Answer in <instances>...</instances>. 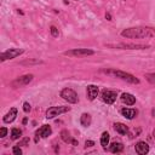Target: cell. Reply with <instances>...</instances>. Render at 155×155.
I'll return each mask as SVG.
<instances>
[{"mask_svg": "<svg viewBox=\"0 0 155 155\" xmlns=\"http://www.w3.org/2000/svg\"><path fill=\"white\" fill-rule=\"evenodd\" d=\"M121 37L127 39H141V38H153L155 37V28L150 27H134L127 28L121 32Z\"/></svg>", "mask_w": 155, "mask_h": 155, "instance_id": "cell-1", "label": "cell"}, {"mask_svg": "<svg viewBox=\"0 0 155 155\" xmlns=\"http://www.w3.org/2000/svg\"><path fill=\"white\" fill-rule=\"evenodd\" d=\"M103 73L105 74H109V75H113L115 78H120L123 80H126L127 83H131V84H138L139 80L136 78L131 75V74L126 73V72H123V70H116V69H107V70H102Z\"/></svg>", "mask_w": 155, "mask_h": 155, "instance_id": "cell-2", "label": "cell"}, {"mask_svg": "<svg viewBox=\"0 0 155 155\" xmlns=\"http://www.w3.org/2000/svg\"><path fill=\"white\" fill-rule=\"evenodd\" d=\"M107 48L112 49H123V50H145L149 49V45H143V44H107Z\"/></svg>", "mask_w": 155, "mask_h": 155, "instance_id": "cell-3", "label": "cell"}, {"mask_svg": "<svg viewBox=\"0 0 155 155\" xmlns=\"http://www.w3.org/2000/svg\"><path fill=\"white\" fill-rule=\"evenodd\" d=\"M70 110V107H63V105H59V107H51L46 110V118L48 119H53L61 114L67 113Z\"/></svg>", "mask_w": 155, "mask_h": 155, "instance_id": "cell-4", "label": "cell"}, {"mask_svg": "<svg viewBox=\"0 0 155 155\" xmlns=\"http://www.w3.org/2000/svg\"><path fill=\"white\" fill-rule=\"evenodd\" d=\"M95 51L89 50V49H74V50H69L63 52L64 56H69V57H84V56H90L93 55Z\"/></svg>", "mask_w": 155, "mask_h": 155, "instance_id": "cell-5", "label": "cell"}, {"mask_svg": "<svg viewBox=\"0 0 155 155\" xmlns=\"http://www.w3.org/2000/svg\"><path fill=\"white\" fill-rule=\"evenodd\" d=\"M61 97H62L64 101H67V102L69 103H76L78 102V95L76 92L72 90V89H63L62 91H61Z\"/></svg>", "mask_w": 155, "mask_h": 155, "instance_id": "cell-6", "label": "cell"}, {"mask_svg": "<svg viewBox=\"0 0 155 155\" xmlns=\"http://www.w3.org/2000/svg\"><path fill=\"white\" fill-rule=\"evenodd\" d=\"M33 76L32 74H27V75H23L21 78H18L16 79L15 81H12L11 83V86L13 87V89H17V87H22V86H25V85H28L32 80H33Z\"/></svg>", "mask_w": 155, "mask_h": 155, "instance_id": "cell-7", "label": "cell"}, {"mask_svg": "<svg viewBox=\"0 0 155 155\" xmlns=\"http://www.w3.org/2000/svg\"><path fill=\"white\" fill-rule=\"evenodd\" d=\"M101 98H102V101H103L104 103H107V104H113L114 102H115V99H116V92L105 89V90L102 91Z\"/></svg>", "mask_w": 155, "mask_h": 155, "instance_id": "cell-8", "label": "cell"}, {"mask_svg": "<svg viewBox=\"0 0 155 155\" xmlns=\"http://www.w3.org/2000/svg\"><path fill=\"white\" fill-rule=\"evenodd\" d=\"M23 52H24V50H22V49H10V50L3 52L1 55H0V59L1 61L12 59V58H15V57H17L19 55H22Z\"/></svg>", "mask_w": 155, "mask_h": 155, "instance_id": "cell-9", "label": "cell"}, {"mask_svg": "<svg viewBox=\"0 0 155 155\" xmlns=\"http://www.w3.org/2000/svg\"><path fill=\"white\" fill-rule=\"evenodd\" d=\"M136 149V153L139 155H145L148 152H149V145H148L145 142H138L134 147Z\"/></svg>", "mask_w": 155, "mask_h": 155, "instance_id": "cell-10", "label": "cell"}, {"mask_svg": "<svg viewBox=\"0 0 155 155\" xmlns=\"http://www.w3.org/2000/svg\"><path fill=\"white\" fill-rule=\"evenodd\" d=\"M98 87L96 85H90L87 86V98H89L90 101H93L97 96H98Z\"/></svg>", "mask_w": 155, "mask_h": 155, "instance_id": "cell-11", "label": "cell"}, {"mask_svg": "<svg viewBox=\"0 0 155 155\" xmlns=\"http://www.w3.org/2000/svg\"><path fill=\"white\" fill-rule=\"evenodd\" d=\"M51 133H52L51 127L49 125H44L43 127H40V129L37 131V136H41L43 138H46V137H49Z\"/></svg>", "mask_w": 155, "mask_h": 155, "instance_id": "cell-12", "label": "cell"}, {"mask_svg": "<svg viewBox=\"0 0 155 155\" xmlns=\"http://www.w3.org/2000/svg\"><path fill=\"white\" fill-rule=\"evenodd\" d=\"M61 138H62V141L65 143H72L73 145H78V142L70 137V133L67 130H63L62 132H61Z\"/></svg>", "mask_w": 155, "mask_h": 155, "instance_id": "cell-13", "label": "cell"}, {"mask_svg": "<svg viewBox=\"0 0 155 155\" xmlns=\"http://www.w3.org/2000/svg\"><path fill=\"white\" fill-rule=\"evenodd\" d=\"M16 116H17V109H16V108H11L10 112L4 116V123L10 124V123H12V121L16 119Z\"/></svg>", "mask_w": 155, "mask_h": 155, "instance_id": "cell-14", "label": "cell"}, {"mask_svg": "<svg viewBox=\"0 0 155 155\" xmlns=\"http://www.w3.org/2000/svg\"><path fill=\"white\" fill-rule=\"evenodd\" d=\"M121 101L127 105H133L136 103V97H133L131 93H123L121 95Z\"/></svg>", "mask_w": 155, "mask_h": 155, "instance_id": "cell-15", "label": "cell"}, {"mask_svg": "<svg viewBox=\"0 0 155 155\" xmlns=\"http://www.w3.org/2000/svg\"><path fill=\"white\" fill-rule=\"evenodd\" d=\"M121 114L129 120H132L134 116L137 115V110L134 109H130V108H124V109H121Z\"/></svg>", "mask_w": 155, "mask_h": 155, "instance_id": "cell-16", "label": "cell"}, {"mask_svg": "<svg viewBox=\"0 0 155 155\" xmlns=\"http://www.w3.org/2000/svg\"><path fill=\"white\" fill-rule=\"evenodd\" d=\"M80 123H81L83 126L89 127V126L91 125V123H92V118H91V115H90V114H87V113H84L83 115L80 116Z\"/></svg>", "mask_w": 155, "mask_h": 155, "instance_id": "cell-17", "label": "cell"}, {"mask_svg": "<svg viewBox=\"0 0 155 155\" xmlns=\"http://www.w3.org/2000/svg\"><path fill=\"white\" fill-rule=\"evenodd\" d=\"M114 129H115V131L120 134H126L127 132H129V127H127L126 125H124V124H121V123L114 124Z\"/></svg>", "mask_w": 155, "mask_h": 155, "instance_id": "cell-18", "label": "cell"}, {"mask_svg": "<svg viewBox=\"0 0 155 155\" xmlns=\"http://www.w3.org/2000/svg\"><path fill=\"white\" fill-rule=\"evenodd\" d=\"M109 149H110V152L112 153H121L124 150V145L121 144V143H119V142H114V143H112L110 144V147H109Z\"/></svg>", "mask_w": 155, "mask_h": 155, "instance_id": "cell-19", "label": "cell"}, {"mask_svg": "<svg viewBox=\"0 0 155 155\" xmlns=\"http://www.w3.org/2000/svg\"><path fill=\"white\" fill-rule=\"evenodd\" d=\"M109 138H110V136H109L108 132L102 133V136H101V144H102L103 148H105L108 144H109Z\"/></svg>", "mask_w": 155, "mask_h": 155, "instance_id": "cell-20", "label": "cell"}, {"mask_svg": "<svg viewBox=\"0 0 155 155\" xmlns=\"http://www.w3.org/2000/svg\"><path fill=\"white\" fill-rule=\"evenodd\" d=\"M21 134H22V131L19 130V129H12L11 131V139H18L19 137H21Z\"/></svg>", "mask_w": 155, "mask_h": 155, "instance_id": "cell-21", "label": "cell"}, {"mask_svg": "<svg viewBox=\"0 0 155 155\" xmlns=\"http://www.w3.org/2000/svg\"><path fill=\"white\" fill-rule=\"evenodd\" d=\"M145 78H147V80H148L149 83L155 84V73H153V74H147Z\"/></svg>", "mask_w": 155, "mask_h": 155, "instance_id": "cell-22", "label": "cell"}, {"mask_svg": "<svg viewBox=\"0 0 155 155\" xmlns=\"http://www.w3.org/2000/svg\"><path fill=\"white\" fill-rule=\"evenodd\" d=\"M50 30H51V34H52V37H55V38H58V35H59V32H58V29L56 28L55 25H52Z\"/></svg>", "mask_w": 155, "mask_h": 155, "instance_id": "cell-23", "label": "cell"}, {"mask_svg": "<svg viewBox=\"0 0 155 155\" xmlns=\"http://www.w3.org/2000/svg\"><path fill=\"white\" fill-rule=\"evenodd\" d=\"M12 152H13V154H15V155H21V154H22V149L19 148V145L13 147V148H12Z\"/></svg>", "mask_w": 155, "mask_h": 155, "instance_id": "cell-24", "label": "cell"}, {"mask_svg": "<svg viewBox=\"0 0 155 155\" xmlns=\"http://www.w3.org/2000/svg\"><path fill=\"white\" fill-rule=\"evenodd\" d=\"M6 134H8V129H6V127H1V129H0V137L4 138Z\"/></svg>", "mask_w": 155, "mask_h": 155, "instance_id": "cell-25", "label": "cell"}, {"mask_svg": "<svg viewBox=\"0 0 155 155\" xmlns=\"http://www.w3.org/2000/svg\"><path fill=\"white\" fill-rule=\"evenodd\" d=\"M39 63H43L41 61H27V62H22V64H39Z\"/></svg>", "mask_w": 155, "mask_h": 155, "instance_id": "cell-26", "label": "cell"}, {"mask_svg": "<svg viewBox=\"0 0 155 155\" xmlns=\"http://www.w3.org/2000/svg\"><path fill=\"white\" fill-rule=\"evenodd\" d=\"M30 104L28 103V102H24V104H23V110L25 112V113H28V112H30Z\"/></svg>", "mask_w": 155, "mask_h": 155, "instance_id": "cell-27", "label": "cell"}, {"mask_svg": "<svg viewBox=\"0 0 155 155\" xmlns=\"http://www.w3.org/2000/svg\"><path fill=\"white\" fill-rule=\"evenodd\" d=\"M28 142H29V138H24V139H22L21 142L18 143V145H25V144L28 143Z\"/></svg>", "mask_w": 155, "mask_h": 155, "instance_id": "cell-28", "label": "cell"}, {"mask_svg": "<svg viewBox=\"0 0 155 155\" xmlns=\"http://www.w3.org/2000/svg\"><path fill=\"white\" fill-rule=\"evenodd\" d=\"M95 145V142L93 141H86L85 142V147H93Z\"/></svg>", "mask_w": 155, "mask_h": 155, "instance_id": "cell-29", "label": "cell"}, {"mask_svg": "<svg viewBox=\"0 0 155 155\" xmlns=\"http://www.w3.org/2000/svg\"><path fill=\"white\" fill-rule=\"evenodd\" d=\"M105 17H107V19H108V21H112V16H110V13H107V15H105Z\"/></svg>", "mask_w": 155, "mask_h": 155, "instance_id": "cell-30", "label": "cell"}, {"mask_svg": "<svg viewBox=\"0 0 155 155\" xmlns=\"http://www.w3.org/2000/svg\"><path fill=\"white\" fill-rule=\"evenodd\" d=\"M153 136H154V138H155V130H154V132H153Z\"/></svg>", "mask_w": 155, "mask_h": 155, "instance_id": "cell-31", "label": "cell"}]
</instances>
